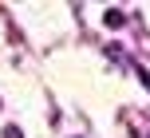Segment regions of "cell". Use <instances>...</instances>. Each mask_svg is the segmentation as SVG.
I'll return each instance as SVG.
<instances>
[{"instance_id":"1","label":"cell","mask_w":150,"mask_h":138,"mask_svg":"<svg viewBox=\"0 0 150 138\" xmlns=\"http://www.w3.org/2000/svg\"><path fill=\"white\" fill-rule=\"evenodd\" d=\"M103 24L115 28V32H122V28H127V12H122V8H107V12H103Z\"/></svg>"},{"instance_id":"2","label":"cell","mask_w":150,"mask_h":138,"mask_svg":"<svg viewBox=\"0 0 150 138\" xmlns=\"http://www.w3.org/2000/svg\"><path fill=\"white\" fill-rule=\"evenodd\" d=\"M4 138H24V130L16 123H4Z\"/></svg>"},{"instance_id":"3","label":"cell","mask_w":150,"mask_h":138,"mask_svg":"<svg viewBox=\"0 0 150 138\" xmlns=\"http://www.w3.org/2000/svg\"><path fill=\"white\" fill-rule=\"evenodd\" d=\"M146 138H150V134H146Z\"/></svg>"}]
</instances>
